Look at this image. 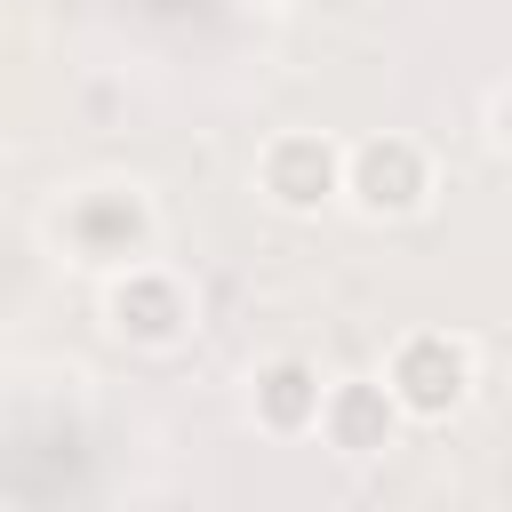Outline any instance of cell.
I'll return each instance as SVG.
<instances>
[{
	"mask_svg": "<svg viewBox=\"0 0 512 512\" xmlns=\"http://www.w3.org/2000/svg\"><path fill=\"white\" fill-rule=\"evenodd\" d=\"M256 424L264 432H280V440H296V432H312L320 424V408H328V384H320V368L312 360H296V352H280V360H264L256 368Z\"/></svg>",
	"mask_w": 512,
	"mask_h": 512,
	"instance_id": "obj_7",
	"label": "cell"
},
{
	"mask_svg": "<svg viewBox=\"0 0 512 512\" xmlns=\"http://www.w3.org/2000/svg\"><path fill=\"white\" fill-rule=\"evenodd\" d=\"M256 192L288 216H320L336 192H344V152L320 136V128H280L264 152H256Z\"/></svg>",
	"mask_w": 512,
	"mask_h": 512,
	"instance_id": "obj_4",
	"label": "cell"
},
{
	"mask_svg": "<svg viewBox=\"0 0 512 512\" xmlns=\"http://www.w3.org/2000/svg\"><path fill=\"white\" fill-rule=\"evenodd\" d=\"M488 128H496V144L512 152V88H496V104H488Z\"/></svg>",
	"mask_w": 512,
	"mask_h": 512,
	"instance_id": "obj_8",
	"label": "cell"
},
{
	"mask_svg": "<svg viewBox=\"0 0 512 512\" xmlns=\"http://www.w3.org/2000/svg\"><path fill=\"white\" fill-rule=\"evenodd\" d=\"M56 232H64V248H72L80 264L128 272V264L152 248V200H144L136 184H96V192H72V200H64Z\"/></svg>",
	"mask_w": 512,
	"mask_h": 512,
	"instance_id": "obj_1",
	"label": "cell"
},
{
	"mask_svg": "<svg viewBox=\"0 0 512 512\" xmlns=\"http://www.w3.org/2000/svg\"><path fill=\"white\" fill-rule=\"evenodd\" d=\"M384 384H392V400H400L416 424H440V416H456L464 392H472V352H464L456 336H440V328H416V336L392 344Z\"/></svg>",
	"mask_w": 512,
	"mask_h": 512,
	"instance_id": "obj_3",
	"label": "cell"
},
{
	"mask_svg": "<svg viewBox=\"0 0 512 512\" xmlns=\"http://www.w3.org/2000/svg\"><path fill=\"white\" fill-rule=\"evenodd\" d=\"M240 8H288V0H240Z\"/></svg>",
	"mask_w": 512,
	"mask_h": 512,
	"instance_id": "obj_9",
	"label": "cell"
},
{
	"mask_svg": "<svg viewBox=\"0 0 512 512\" xmlns=\"http://www.w3.org/2000/svg\"><path fill=\"white\" fill-rule=\"evenodd\" d=\"M104 320H112V336H128V344L168 352V344H184V328H192V296H184L176 272L128 264V272H112V288H104Z\"/></svg>",
	"mask_w": 512,
	"mask_h": 512,
	"instance_id": "obj_5",
	"label": "cell"
},
{
	"mask_svg": "<svg viewBox=\"0 0 512 512\" xmlns=\"http://www.w3.org/2000/svg\"><path fill=\"white\" fill-rule=\"evenodd\" d=\"M400 400L384 376H352V384H328V408H320V432L336 456H384L400 440Z\"/></svg>",
	"mask_w": 512,
	"mask_h": 512,
	"instance_id": "obj_6",
	"label": "cell"
},
{
	"mask_svg": "<svg viewBox=\"0 0 512 512\" xmlns=\"http://www.w3.org/2000/svg\"><path fill=\"white\" fill-rule=\"evenodd\" d=\"M344 200L360 208V216H416L424 200H432V160H424V144L416 136H360L352 152H344Z\"/></svg>",
	"mask_w": 512,
	"mask_h": 512,
	"instance_id": "obj_2",
	"label": "cell"
}]
</instances>
